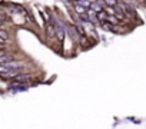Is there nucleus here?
<instances>
[{
  "label": "nucleus",
  "instance_id": "obj_1",
  "mask_svg": "<svg viewBox=\"0 0 146 129\" xmlns=\"http://www.w3.org/2000/svg\"><path fill=\"white\" fill-rule=\"evenodd\" d=\"M13 60H15V55H12V53H6V52H2V53H0V63H2V64L12 63Z\"/></svg>",
  "mask_w": 146,
  "mask_h": 129
},
{
  "label": "nucleus",
  "instance_id": "obj_2",
  "mask_svg": "<svg viewBox=\"0 0 146 129\" xmlns=\"http://www.w3.org/2000/svg\"><path fill=\"white\" fill-rule=\"evenodd\" d=\"M32 79H33V76H32V75H20V76H17V78H16V79H13V80H15V82H17V83L26 85V83L32 82Z\"/></svg>",
  "mask_w": 146,
  "mask_h": 129
},
{
  "label": "nucleus",
  "instance_id": "obj_3",
  "mask_svg": "<svg viewBox=\"0 0 146 129\" xmlns=\"http://www.w3.org/2000/svg\"><path fill=\"white\" fill-rule=\"evenodd\" d=\"M46 32H47L49 36H53L54 35V25H53V22L46 23Z\"/></svg>",
  "mask_w": 146,
  "mask_h": 129
},
{
  "label": "nucleus",
  "instance_id": "obj_4",
  "mask_svg": "<svg viewBox=\"0 0 146 129\" xmlns=\"http://www.w3.org/2000/svg\"><path fill=\"white\" fill-rule=\"evenodd\" d=\"M7 39H9V35H7L6 29H0V40L7 42Z\"/></svg>",
  "mask_w": 146,
  "mask_h": 129
},
{
  "label": "nucleus",
  "instance_id": "obj_5",
  "mask_svg": "<svg viewBox=\"0 0 146 129\" xmlns=\"http://www.w3.org/2000/svg\"><path fill=\"white\" fill-rule=\"evenodd\" d=\"M56 35H57L59 40H60V42H63V39H64V33H63V29H62V27L56 29Z\"/></svg>",
  "mask_w": 146,
  "mask_h": 129
},
{
  "label": "nucleus",
  "instance_id": "obj_6",
  "mask_svg": "<svg viewBox=\"0 0 146 129\" xmlns=\"http://www.w3.org/2000/svg\"><path fill=\"white\" fill-rule=\"evenodd\" d=\"M80 45H82L83 47H88V46H89V40L86 39V36H80Z\"/></svg>",
  "mask_w": 146,
  "mask_h": 129
}]
</instances>
